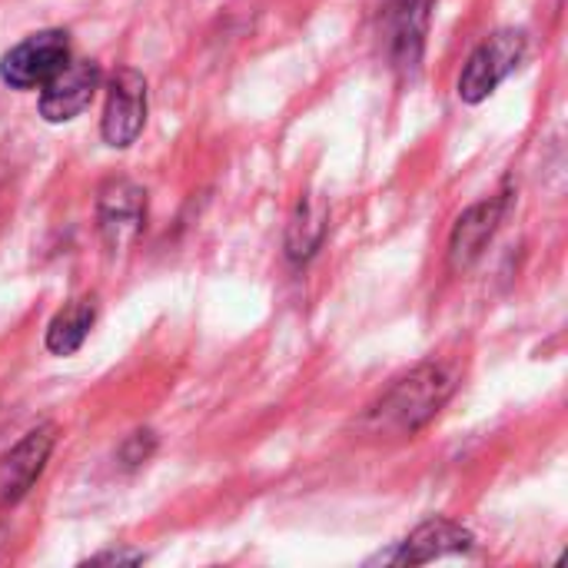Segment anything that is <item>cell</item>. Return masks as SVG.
<instances>
[{
  "label": "cell",
  "instance_id": "obj_2",
  "mask_svg": "<svg viewBox=\"0 0 568 568\" xmlns=\"http://www.w3.org/2000/svg\"><path fill=\"white\" fill-rule=\"evenodd\" d=\"M523 57H526V33L523 30L493 33L469 57V63L459 77V97L466 103H483L523 63Z\"/></svg>",
  "mask_w": 568,
  "mask_h": 568
},
{
  "label": "cell",
  "instance_id": "obj_11",
  "mask_svg": "<svg viewBox=\"0 0 568 568\" xmlns=\"http://www.w3.org/2000/svg\"><path fill=\"white\" fill-rule=\"evenodd\" d=\"M326 226H329V206L320 196H303L286 226V256L293 263H306L323 246Z\"/></svg>",
  "mask_w": 568,
  "mask_h": 568
},
{
  "label": "cell",
  "instance_id": "obj_12",
  "mask_svg": "<svg viewBox=\"0 0 568 568\" xmlns=\"http://www.w3.org/2000/svg\"><path fill=\"white\" fill-rule=\"evenodd\" d=\"M93 316H97V310H93L90 300H80V303H70L67 310H60V313L53 316L50 329H47V349H50L53 356H70V353H77V349L83 346L90 326H93Z\"/></svg>",
  "mask_w": 568,
  "mask_h": 568
},
{
  "label": "cell",
  "instance_id": "obj_3",
  "mask_svg": "<svg viewBox=\"0 0 568 568\" xmlns=\"http://www.w3.org/2000/svg\"><path fill=\"white\" fill-rule=\"evenodd\" d=\"M70 60V43L63 30H40L27 40H20L13 50L0 60V77L13 90H33L43 87L57 70H63Z\"/></svg>",
  "mask_w": 568,
  "mask_h": 568
},
{
  "label": "cell",
  "instance_id": "obj_6",
  "mask_svg": "<svg viewBox=\"0 0 568 568\" xmlns=\"http://www.w3.org/2000/svg\"><path fill=\"white\" fill-rule=\"evenodd\" d=\"M57 443V426H37L30 429L10 453L0 456V506H13L20 503L30 486L40 479L50 453Z\"/></svg>",
  "mask_w": 568,
  "mask_h": 568
},
{
  "label": "cell",
  "instance_id": "obj_9",
  "mask_svg": "<svg viewBox=\"0 0 568 568\" xmlns=\"http://www.w3.org/2000/svg\"><path fill=\"white\" fill-rule=\"evenodd\" d=\"M473 546V536L449 523V519H433L426 526H419L406 542H399L396 552L383 556V562H393V566H423V562H433V559H443V556H453V552H469Z\"/></svg>",
  "mask_w": 568,
  "mask_h": 568
},
{
  "label": "cell",
  "instance_id": "obj_7",
  "mask_svg": "<svg viewBox=\"0 0 568 568\" xmlns=\"http://www.w3.org/2000/svg\"><path fill=\"white\" fill-rule=\"evenodd\" d=\"M100 87V67L90 60H67L63 70H57L43 87H40V113L50 123H67L80 116L93 93Z\"/></svg>",
  "mask_w": 568,
  "mask_h": 568
},
{
  "label": "cell",
  "instance_id": "obj_14",
  "mask_svg": "<svg viewBox=\"0 0 568 568\" xmlns=\"http://www.w3.org/2000/svg\"><path fill=\"white\" fill-rule=\"evenodd\" d=\"M143 556L136 552H106V556H97L93 562H140Z\"/></svg>",
  "mask_w": 568,
  "mask_h": 568
},
{
  "label": "cell",
  "instance_id": "obj_8",
  "mask_svg": "<svg viewBox=\"0 0 568 568\" xmlns=\"http://www.w3.org/2000/svg\"><path fill=\"white\" fill-rule=\"evenodd\" d=\"M506 196H489V200H479L476 206H469L456 226H453V236H449V270L453 273H463L469 270L489 246V240L496 236L499 223H503V213H506Z\"/></svg>",
  "mask_w": 568,
  "mask_h": 568
},
{
  "label": "cell",
  "instance_id": "obj_1",
  "mask_svg": "<svg viewBox=\"0 0 568 568\" xmlns=\"http://www.w3.org/2000/svg\"><path fill=\"white\" fill-rule=\"evenodd\" d=\"M456 373L443 363H423L396 379L359 419V433L376 443H396L416 436L449 403Z\"/></svg>",
  "mask_w": 568,
  "mask_h": 568
},
{
  "label": "cell",
  "instance_id": "obj_10",
  "mask_svg": "<svg viewBox=\"0 0 568 568\" xmlns=\"http://www.w3.org/2000/svg\"><path fill=\"white\" fill-rule=\"evenodd\" d=\"M143 213H146V196L140 186H133L126 180H113L103 186V193H100V230L113 246H120L140 233Z\"/></svg>",
  "mask_w": 568,
  "mask_h": 568
},
{
  "label": "cell",
  "instance_id": "obj_13",
  "mask_svg": "<svg viewBox=\"0 0 568 568\" xmlns=\"http://www.w3.org/2000/svg\"><path fill=\"white\" fill-rule=\"evenodd\" d=\"M153 449H156V436H153L150 429H140V433H133V436L120 446V463H123L126 469H133V466L146 463V459L153 456Z\"/></svg>",
  "mask_w": 568,
  "mask_h": 568
},
{
  "label": "cell",
  "instance_id": "obj_4",
  "mask_svg": "<svg viewBox=\"0 0 568 568\" xmlns=\"http://www.w3.org/2000/svg\"><path fill=\"white\" fill-rule=\"evenodd\" d=\"M436 0H389L383 10V43L396 70L409 73L419 67Z\"/></svg>",
  "mask_w": 568,
  "mask_h": 568
},
{
  "label": "cell",
  "instance_id": "obj_5",
  "mask_svg": "<svg viewBox=\"0 0 568 568\" xmlns=\"http://www.w3.org/2000/svg\"><path fill=\"white\" fill-rule=\"evenodd\" d=\"M146 123V80L133 67H120L106 90V106L100 120V133L110 146H130Z\"/></svg>",
  "mask_w": 568,
  "mask_h": 568
}]
</instances>
